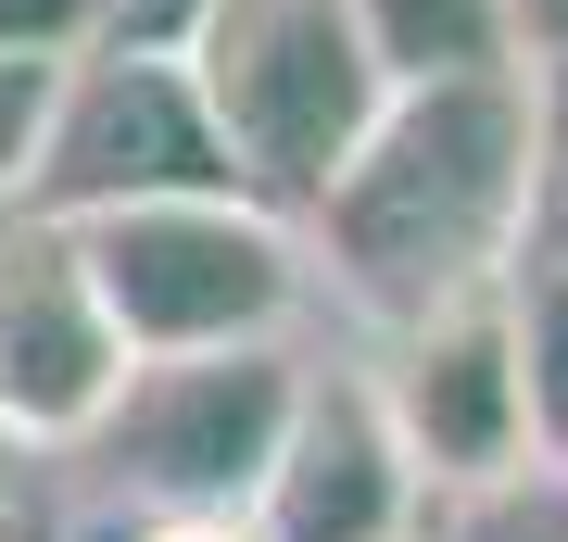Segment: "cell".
Returning <instances> with one entry per match:
<instances>
[{"mask_svg":"<svg viewBox=\"0 0 568 542\" xmlns=\"http://www.w3.org/2000/svg\"><path fill=\"white\" fill-rule=\"evenodd\" d=\"M506 303H518L530 454H556V467H568V265H556V253H518V265H506Z\"/></svg>","mask_w":568,"mask_h":542,"instance_id":"obj_11","label":"cell"},{"mask_svg":"<svg viewBox=\"0 0 568 542\" xmlns=\"http://www.w3.org/2000/svg\"><path fill=\"white\" fill-rule=\"evenodd\" d=\"M417 542H568V467L556 454H518L467 492H429Z\"/></svg>","mask_w":568,"mask_h":542,"instance_id":"obj_10","label":"cell"},{"mask_svg":"<svg viewBox=\"0 0 568 542\" xmlns=\"http://www.w3.org/2000/svg\"><path fill=\"white\" fill-rule=\"evenodd\" d=\"M77 265L102 290L126 354H227V341H291L316 303V253L278 202L253 190H164L114 202L77 227Z\"/></svg>","mask_w":568,"mask_h":542,"instance_id":"obj_2","label":"cell"},{"mask_svg":"<svg viewBox=\"0 0 568 542\" xmlns=\"http://www.w3.org/2000/svg\"><path fill=\"white\" fill-rule=\"evenodd\" d=\"M178 63L203 89L227 164H241V190L278 202V215H304L328 190V164L366 140V114L392 101L354 0H203Z\"/></svg>","mask_w":568,"mask_h":542,"instance_id":"obj_3","label":"cell"},{"mask_svg":"<svg viewBox=\"0 0 568 542\" xmlns=\"http://www.w3.org/2000/svg\"><path fill=\"white\" fill-rule=\"evenodd\" d=\"M506 13H518V63L530 51H568V0H506Z\"/></svg>","mask_w":568,"mask_h":542,"instance_id":"obj_17","label":"cell"},{"mask_svg":"<svg viewBox=\"0 0 568 542\" xmlns=\"http://www.w3.org/2000/svg\"><path fill=\"white\" fill-rule=\"evenodd\" d=\"M354 25H366V51H379L392 89H417V76H506L518 63V13L506 0H354Z\"/></svg>","mask_w":568,"mask_h":542,"instance_id":"obj_9","label":"cell"},{"mask_svg":"<svg viewBox=\"0 0 568 542\" xmlns=\"http://www.w3.org/2000/svg\"><path fill=\"white\" fill-rule=\"evenodd\" d=\"M530 241L518 253H556L568 265V51H530Z\"/></svg>","mask_w":568,"mask_h":542,"instance_id":"obj_12","label":"cell"},{"mask_svg":"<svg viewBox=\"0 0 568 542\" xmlns=\"http://www.w3.org/2000/svg\"><path fill=\"white\" fill-rule=\"evenodd\" d=\"M0 542H51V442L0 417Z\"/></svg>","mask_w":568,"mask_h":542,"instance_id":"obj_15","label":"cell"},{"mask_svg":"<svg viewBox=\"0 0 568 542\" xmlns=\"http://www.w3.org/2000/svg\"><path fill=\"white\" fill-rule=\"evenodd\" d=\"M164 190H241V164H227L203 89H190V63L164 39H89L51 76L26 215L89 227V215H114V202H164Z\"/></svg>","mask_w":568,"mask_h":542,"instance_id":"obj_5","label":"cell"},{"mask_svg":"<svg viewBox=\"0 0 568 542\" xmlns=\"http://www.w3.org/2000/svg\"><path fill=\"white\" fill-rule=\"evenodd\" d=\"M316 290L366 328H405L429 303L493 290L530 241V76H417L366 114V140L304 202Z\"/></svg>","mask_w":568,"mask_h":542,"instance_id":"obj_1","label":"cell"},{"mask_svg":"<svg viewBox=\"0 0 568 542\" xmlns=\"http://www.w3.org/2000/svg\"><path fill=\"white\" fill-rule=\"evenodd\" d=\"M114 379H126V341H114L102 290L77 265V227H51V215L13 202L0 215V417L26 442L77 454L89 417L114 403Z\"/></svg>","mask_w":568,"mask_h":542,"instance_id":"obj_8","label":"cell"},{"mask_svg":"<svg viewBox=\"0 0 568 542\" xmlns=\"http://www.w3.org/2000/svg\"><path fill=\"white\" fill-rule=\"evenodd\" d=\"M366 366H379V403H392V429H405L429 492H467V480H493V467L530 454V379H518L506 278L467 290V303H429L405 328H379Z\"/></svg>","mask_w":568,"mask_h":542,"instance_id":"obj_7","label":"cell"},{"mask_svg":"<svg viewBox=\"0 0 568 542\" xmlns=\"http://www.w3.org/2000/svg\"><path fill=\"white\" fill-rule=\"evenodd\" d=\"M102 39V0H0V51L13 63H77Z\"/></svg>","mask_w":568,"mask_h":542,"instance_id":"obj_14","label":"cell"},{"mask_svg":"<svg viewBox=\"0 0 568 542\" xmlns=\"http://www.w3.org/2000/svg\"><path fill=\"white\" fill-rule=\"evenodd\" d=\"M304 391V341H227V354H126L114 403L89 417V467L152 518H241Z\"/></svg>","mask_w":568,"mask_h":542,"instance_id":"obj_4","label":"cell"},{"mask_svg":"<svg viewBox=\"0 0 568 542\" xmlns=\"http://www.w3.org/2000/svg\"><path fill=\"white\" fill-rule=\"evenodd\" d=\"M140 542H265V530L253 518H152Z\"/></svg>","mask_w":568,"mask_h":542,"instance_id":"obj_18","label":"cell"},{"mask_svg":"<svg viewBox=\"0 0 568 542\" xmlns=\"http://www.w3.org/2000/svg\"><path fill=\"white\" fill-rule=\"evenodd\" d=\"M241 518L265 542H417L429 480H417V454H405V429H392L366 354H304L291 429H278V454H265Z\"/></svg>","mask_w":568,"mask_h":542,"instance_id":"obj_6","label":"cell"},{"mask_svg":"<svg viewBox=\"0 0 568 542\" xmlns=\"http://www.w3.org/2000/svg\"><path fill=\"white\" fill-rule=\"evenodd\" d=\"M51 76H63V63H13V51H0V215L26 202V164H39V114H51Z\"/></svg>","mask_w":568,"mask_h":542,"instance_id":"obj_13","label":"cell"},{"mask_svg":"<svg viewBox=\"0 0 568 542\" xmlns=\"http://www.w3.org/2000/svg\"><path fill=\"white\" fill-rule=\"evenodd\" d=\"M190 13H203V0H102V39H164V51H178Z\"/></svg>","mask_w":568,"mask_h":542,"instance_id":"obj_16","label":"cell"}]
</instances>
